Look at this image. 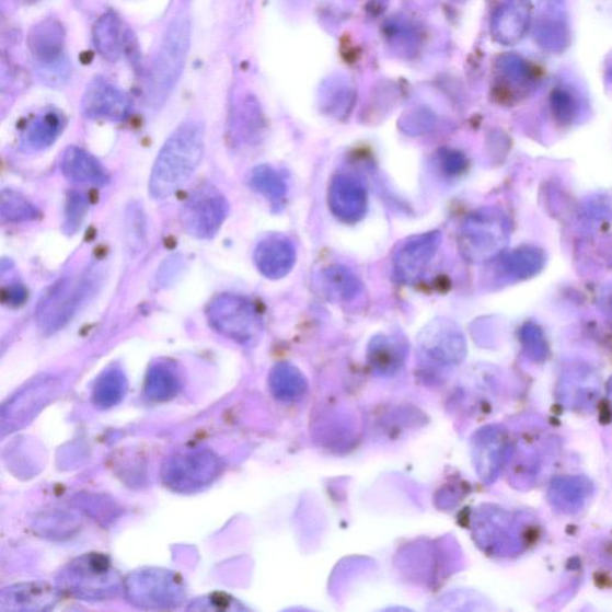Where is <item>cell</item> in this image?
Listing matches in <instances>:
<instances>
[{
  "label": "cell",
  "instance_id": "9",
  "mask_svg": "<svg viewBox=\"0 0 612 612\" xmlns=\"http://www.w3.org/2000/svg\"><path fill=\"white\" fill-rule=\"evenodd\" d=\"M62 390V382L57 376L44 374L23 385L12 395L2 408V432H16L27 426Z\"/></svg>",
  "mask_w": 612,
  "mask_h": 612
},
{
  "label": "cell",
  "instance_id": "30",
  "mask_svg": "<svg viewBox=\"0 0 612 612\" xmlns=\"http://www.w3.org/2000/svg\"><path fill=\"white\" fill-rule=\"evenodd\" d=\"M437 161L442 174L450 177L463 174L467 168V160L460 151L441 150L437 155Z\"/></svg>",
  "mask_w": 612,
  "mask_h": 612
},
{
  "label": "cell",
  "instance_id": "29",
  "mask_svg": "<svg viewBox=\"0 0 612 612\" xmlns=\"http://www.w3.org/2000/svg\"><path fill=\"white\" fill-rule=\"evenodd\" d=\"M127 238L134 249L142 245L146 238V215L141 208L134 205L127 210Z\"/></svg>",
  "mask_w": 612,
  "mask_h": 612
},
{
  "label": "cell",
  "instance_id": "24",
  "mask_svg": "<svg viewBox=\"0 0 612 612\" xmlns=\"http://www.w3.org/2000/svg\"><path fill=\"white\" fill-rule=\"evenodd\" d=\"M254 190L262 194L276 211L281 210L288 195V184L277 169L269 165H258L250 177Z\"/></svg>",
  "mask_w": 612,
  "mask_h": 612
},
{
  "label": "cell",
  "instance_id": "31",
  "mask_svg": "<svg viewBox=\"0 0 612 612\" xmlns=\"http://www.w3.org/2000/svg\"><path fill=\"white\" fill-rule=\"evenodd\" d=\"M27 298L28 292L21 284L11 285L3 291V302L9 307H20L27 301Z\"/></svg>",
  "mask_w": 612,
  "mask_h": 612
},
{
  "label": "cell",
  "instance_id": "1",
  "mask_svg": "<svg viewBox=\"0 0 612 612\" xmlns=\"http://www.w3.org/2000/svg\"><path fill=\"white\" fill-rule=\"evenodd\" d=\"M204 149L203 126L195 122L181 125L165 141L153 164L149 182L151 197L163 200L184 187L197 171Z\"/></svg>",
  "mask_w": 612,
  "mask_h": 612
},
{
  "label": "cell",
  "instance_id": "20",
  "mask_svg": "<svg viewBox=\"0 0 612 612\" xmlns=\"http://www.w3.org/2000/svg\"><path fill=\"white\" fill-rule=\"evenodd\" d=\"M316 282L321 293L333 302H349L361 291V281L356 273L343 265L322 269Z\"/></svg>",
  "mask_w": 612,
  "mask_h": 612
},
{
  "label": "cell",
  "instance_id": "13",
  "mask_svg": "<svg viewBox=\"0 0 612 612\" xmlns=\"http://www.w3.org/2000/svg\"><path fill=\"white\" fill-rule=\"evenodd\" d=\"M82 113L93 120L123 122L131 113V99L120 88L96 78L82 99Z\"/></svg>",
  "mask_w": 612,
  "mask_h": 612
},
{
  "label": "cell",
  "instance_id": "21",
  "mask_svg": "<svg viewBox=\"0 0 612 612\" xmlns=\"http://www.w3.org/2000/svg\"><path fill=\"white\" fill-rule=\"evenodd\" d=\"M544 254L535 246H520L500 258L498 273L507 281H518L531 278L543 268Z\"/></svg>",
  "mask_w": 612,
  "mask_h": 612
},
{
  "label": "cell",
  "instance_id": "5",
  "mask_svg": "<svg viewBox=\"0 0 612 612\" xmlns=\"http://www.w3.org/2000/svg\"><path fill=\"white\" fill-rule=\"evenodd\" d=\"M224 472V462L212 450H182L161 466L164 487L180 494L198 493L210 487Z\"/></svg>",
  "mask_w": 612,
  "mask_h": 612
},
{
  "label": "cell",
  "instance_id": "32",
  "mask_svg": "<svg viewBox=\"0 0 612 612\" xmlns=\"http://www.w3.org/2000/svg\"><path fill=\"white\" fill-rule=\"evenodd\" d=\"M177 264H180V262H177V257H172L171 259H168V262L164 264V267H162V273H160V277L161 284H164V281L168 279L172 280L173 277L175 275V273L173 272H177Z\"/></svg>",
  "mask_w": 612,
  "mask_h": 612
},
{
  "label": "cell",
  "instance_id": "8",
  "mask_svg": "<svg viewBox=\"0 0 612 612\" xmlns=\"http://www.w3.org/2000/svg\"><path fill=\"white\" fill-rule=\"evenodd\" d=\"M91 286L93 281L88 278H67L51 286L37 304L38 330L47 335L62 330L84 303Z\"/></svg>",
  "mask_w": 612,
  "mask_h": 612
},
{
  "label": "cell",
  "instance_id": "7",
  "mask_svg": "<svg viewBox=\"0 0 612 612\" xmlns=\"http://www.w3.org/2000/svg\"><path fill=\"white\" fill-rule=\"evenodd\" d=\"M207 317L218 334L243 346L257 343L264 330L255 304L239 295L224 293L215 298L208 307Z\"/></svg>",
  "mask_w": 612,
  "mask_h": 612
},
{
  "label": "cell",
  "instance_id": "23",
  "mask_svg": "<svg viewBox=\"0 0 612 612\" xmlns=\"http://www.w3.org/2000/svg\"><path fill=\"white\" fill-rule=\"evenodd\" d=\"M125 372L117 367L103 371L94 383L91 401L99 409H109L119 405L127 392Z\"/></svg>",
  "mask_w": 612,
  "mask_h": 612
},
{
  "label": "cell",
  "instance_id": "6",
  "mask_svg": "<svg viewBox=\"0 0 612 612\" xmlns=\"http://www.w3.org/2000/svg\"><path fill=\"white\" fill-rule=\"evenodd\" d=\"M190 28L186 19H177L168 28L149 77V100L161 106L184 71L189 49Z\"/></svg>",
  "mask_w": 612,
  "mask_h": 612
},
{
  "label": "cell",
  "instance_id": "18",
  "mask_svg": "<svg viewBox=\"0 0 612 612\" xmlns=\"http://www.w3.org/2000/svg\"><path fill=\"white\" fill-rule=\"evenodd\" d=\"M94 43L104 59L117 61L131 49L132 36L119 18L107 14L95 24Z\"/></svg>",
  "mask_w": 612,
  "mask_h": 612
},
{
  "label": "cell",
  "instance_id": "22",
  "mask_svg": "<svg viewBox=\"0 0 612 612\" xmlns=\"http://www.w3.org/2000/svg\"><path fill=\"white\" fill-rule=\"evenodd\" d=\"M182 382L177 370L171 363L155 362L148 370L145 395L154 403L173 400L181 390Z\"/></svg>",
  "mask_w": 612,
  "mask_h": 612
},
{
  "label": "cell",
  "instance_id": "28",
  "mask_svg": "<svg viewBox=\"0 0 612 612\" xmlns=\"http://www.w3.org/2000/svg\"><path fill=\"white\" fill-rule=\"evenodd\" d=\"M239 602L226 593H211L193 601L187 610L192 611H231L240 610Z\"/></svg>",
  "mask_w": 612,
  "mask_h": 612
},
{
  "label": "cell",
  "instance_id": "3",
  "mask_svg": "<svg viewBox=\"0 0 612 612\" xmlns=\"http://www.w3.org/2000/svg\"><path fill=\"white\" fill-rule=\"evenodd\" d=\"M511 239L509 218L496 207L467 216L459 231V250L469 264L482 265L500 257Z\"/></svg>",
  "mask_w": 612,
  "mask_h": 612
},
{
  "label": "cell",
  "instance_id": "4",
  "mask_svg": "<svg viewBox=\"0 0 612 612\" xmlns=\"http://www.w3.org/2000/svg\"><path fill=\"white\" fill-rule=\"evenodd\" d=\"M129 603L142 610H173L187 601V586L178 573L159 567L136 569L124 581Z\"/></svg>",
  "mask_w": 612,
  "mask_h": 612
},
{
  "label": "cell",
  "instance_id": "19",
  "mask_svg": "<svg viewBox=\"0 0 612 612\" xmlns=\"http://www.w3.org/2000/svg\"><path fill=\"white\" fill-rule=\"evenodd\" d=\"M61 171L67 178L77 184L104 186L109 180L107 172L94 155L77 147L63 152Z\"/></svg>",
  "mask_w": 612,
  "mask_h": 612
},
{
  "label": "cell",
  "instance_id": "14",
  "mask_svg": "<svg viewBox=\"0 0 612 612\" xmlns=\"http://www.w3.org/2000/svg\"><path fill=\"white\" fill-rule=\"evenodd\" d=\"M58 589L48 582L31 581L8 586L0 592V611H48L58 603Z\"/></svg>",
  "mask_w": 612,
  "mask_h": 612
},
{
  "label": "cell",
  "instance_id": "27",
  "mask_svg": "<svg viewBox=\"0 0 612 612\" xmlns=\"http://www.w3.org/2000/svg\"><path fill=\"white\" fill-rule=\"evenodd\" d=\"M86 211L88 201L84 195L76 192L71 193L68 198L67 211H65V230H67L68 233L78 231Z\"/></svg>",
  "mask_w": 612,
  "mask_h": 612
},
{
  "label": "cell",
  "instance_id": "17",
  "mask_svg": "<svg viewBox=\"0 0 612 612\" xmlns=\"http://www.w3.org/2000/svg\"><path fill=\"white\" fill-rule=\"evenodd\" d=\"M423 348L446 359L459 358L464 350V336L459 325L450 320L437 319L422 333Z\"/></svg>",
  "mask_w": 612,
  "mask_h": 612
},
{
  "label": "cell",
  "instance_id": "12",
  "mask_svg": "<svg viewBox=\"0 0 612 612\" xmlns=\"http://www.w3.org/2000/svg\"><path fill=\"white\" fill-rule=\"evenodd\" d=\"M328 205L333 216L342 223L357 224L368 213V189L358 177L338 174L330 184Z\"/></svg>",
  "mask_w": 612,
  "mask_h": 612
},
{
  "label": "cell",
  "instance_id": "15",
  "mask_svg": "<svg viewBox=\"0 0 612 612\" xmlns=\"http://www.w3.org/2000/svg\"><path fill=\"white\" fill-rule=\"evenodd\" d=\"M293 242L285 236H269L256 245L254 262L259 273L270 280L289 276L296 265Z\"/></svg>",
  "mask_w": 612,
  "mask_h": 612
},
{
  "label": "cell",
  "instance_id": "10",
  "mask_svg": "<svg viewBox=\"0 0 612 612\" xmlns=\"http://www.w3.org/2000/svg\"><path fill=\"white\" fill-rule=\"evenodd\" d=\"M229 213V203L213 186H200L181 211V226L190 236L210 240L216 236Z\"/></svg>",
  "mask_w": 612,
  "mask_h": 612
},
{
  "label": "cell",
  "instance_id": "16",
  "mask_svg": "<svg viewBox=\"0 0 612 612\" xmlns=\"http://www.w3.org/2000/svg\"><path fill=\"white\" fill-rule=\"evenodd\" d=\"M28 47L33 57L44 68H57L62 62L65 30L57 20L37 23L28 35Z\"/></svg>",
  "mask_w": 612,
  "mask_h": 612
},
{
  "label": "cell",
  "instance_id": "26",
  "mask_svg": "<svg viewBox=\"0 0 612 612\" xmlns=\"http://www.w3.org/2000/svg\"><path fill=\"white\" fill-rule=\"evenodd\" d=\"M0 216L8 223H22L41 217V211L15 190L5 189L0 197Z\"/></svg>",
  "mask_w": 612,
  "mask_h": 612
},
{
  "label": "cell",
  "instance_id": "25",
  "mask_svg": "<svg viewBox=\"0 0 612 612\" xmlns=\"http://www.w3.org/2000/svg\"><path fill=\"white\" fill-rule=\"evenodd\" d=\"M62 128V117L56 112H46L38 115L25 129L24 145L35 150L47 149L59 138Z\"/></svg>",
  "mask_w": 612,
  "mask_h": 612
},
{
  "label": "cell",
  "instance_id": "11",
  "mask_svg": "<svg viewBox=\"0 0 612 612\" xmlns=\"http://www.w3.org/2000/svg\"><path fill=\"white\" fill-rule=\"evenodd\" d=\"M441 232L429 231L411 238L402 244L393 259L396 282L412 285L418 281L440 249Z\"/></svg>",
  "mask_w": 612,
  "mask_h": 612
},
{
  "label": "cell",
  "instance_id": "2",
  "mask_svg": "<svg viewBox=\"0 0 612 612\" xmlns=\"http://www.w3.org/2000/svg\"><path fill=\"white\" fill-rule=\"evenodd\" d=\"M124 581L107 555L89 553L76 557L59 571L57 588L80 601L102 602L119 596Z\"/></svg>",
  "mask_w": 612,
  "mask_h": 612
}]
</instances>
